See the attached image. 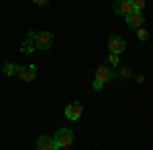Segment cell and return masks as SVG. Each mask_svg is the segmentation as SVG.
Masks as SVG:
<instances>
[{"mask_svg": "<svg viewBox=\"0 0 153 150\" xmlns=\"http://www.w3.org/2000/svg\"><path fill=\"white\" fill-rule=\"evenodd\" d=\"M82 104H78V102H74V104H70L68 108H65V118L68 120H78L80 116H82Z\"/></svg>", "mask_w": 153, "mask_h": 150, "instance_id": "obj_8", "label": "cell"}, {"mask_svg": "<svg viewBox=\"0 0 153 150\" xmlns=\"http://www.w3.org/2000/svg\"><path fill=\"white\" fill-rule=\"evenodd\" d=\"M92 87H94V91H100V89L104 87V83H102V81H98V79H94V83H92Z\"/></svg>", "mask_w": 153, "mask_h": 150, "instance_id": "obj_15", "label": "cell"}, {"mask_svg": "<svg viewBox=\"0 0 153 150\" xmlns=\"http://www.w3.org/2000/svg\"><path fill=\"white\" fill-rule=\"evenodd\" d=\"M112 10L117 12V14H129L131 10H133V6H131V2L129 0H114L112 2Z\"/></svg>", "mask_w": 153, "mask_h": 150, "instance_id": "obj_7", "label": "cell"}, {"mask_svg": "<svg viewBox=\"0 0 153 150\" xmlns=\"http://www.w3.org/2000/svg\"><path fill=\"white\" fill-rule=\"evenodd\" d=\"M125 18H127V26H129L131 31H137V29L143 24V12L131 10L129 14H125Z\"/></svg>", "mask_w": 153, "mask_h": 150, "instance_id": "obj_3", "label": "cell"}, {"mask_svg": "<svg viewBox=\"0 0 153 150\" xmlns=\"http://www.w3.org/2000/svg\"><path fill=\"white\" fill-rule=\"evenodd\" d=\"M96 79L102 81V83H108V81L114 79V71H110L106 65H100V67L96 69Z\"/></svg>", "mask_w": 153, "mask_h": 150, "instance_id": "obj_6", "label": "cell"}, {"mask_svg": "<svg viewBox=\"0 0 153 150\" xmlns=\"http://www.w3.org/2000/svg\"><path fill=\"white\" fill-rule=\"evenodd\" d=\"M33 2H35L37 6H47L49 4V0H33Z\"/></svg>", "mask_w": 153, "mask_h": 150, "instance_id": "obj_16", "label": "cell"}, {"mask_svg": "<svg viewBox=\"0 0 153 150\" xmlns=\"http://www.w3.org/2000/svg\"><path fill=\"white\" fill-rule=\"evenodd\" d=\"M53 140H55V150L68 148V146H71V142H74V132H71L70 128H59L57 134L53 136Z\"/></svg>", "mask_w": 153, "mask_h": 150, "instance_id": "obj_1", "label": "cell"}, {"mask_svg": "<svg viewBox=\"0 0 153 150\" xmlns=\"http://www.w3.org/2000/svg\"><path fill=\"white\" fill-rule=\"evenodd\" d=\"M129 2H133V0H129Z\"/></svg>", "mask_w": 153, "mask_h": 150, "instance_id": "obj_18", "label": "cell"}, {"mask_svg": "<svg viewBox=\"0 0 153 150\" xmlns=\"http://www.w3.org/2000/svg\"><path fill=\"white\" fill-rule=\"evenodd\" d=\"M37 148L39 150H55V140H53V136H39L37 138Z\"/></svg>", "mask_w": 153, "mask_h": 150, "instance_id": "obj_9", "label": "cell"}, {"mask_svg": "<svg viewBox=\"0 0 153 150\" xmlns=\"http://www.w3.org/2000/svg\"><path fill=\"white\" fill-rule=\"evenodd\" d=\"M125 41H123V39H120V37L118 35H112L110 37V39H108V49H110V53H123V51H125Z\"/></svg>", "mask_w": 153, "mask_h": 150, "instance_id": "obj_5", "label": "cell"}, {"mask_svg": "<svg viewBox=\"0 0 153 150\" xmlns=\"http://www.w3.org/2000/svg\"><path fill=\"white\" fill-rule=\"evenodd\" d=\"M16 75H19L25 83H31V81L37 77V67H35V65H29V67H19Z\"/></svg>", "mask_w": 153, "mask_h": 150, "instance_id": "obj_4", "label": "cell"}, {"mask_svg": "<svg viewBox=\"0 0 153 150\" xmlns=\"http://www.w3.org/2000/svg\"><path fill=\"white\" fill-rule=\"evenodd\" d=\"M51 45H53V35L49 31H41V33L35 35V47H39V49H49Z\"/></svg>", "mask_w": 153, "mask_h": 150, "instance_id": "obj_2", "label": "cell"}, {"mask_svg": "<svg viewBox=\"0 0 153 150\" xmlns=\"http://www.w3.org/2000/svg\"><path fill=\"white\" fill-rule=\"evenodd\" d=\"M137 35H139V39H141V41H147V39H149V33H147L145 29H141V26L137 29Z\"/></svg>", "mask_w": 153, "mask_h": 150, "instance_id": "obj_13", "label": "cell"}, {"mask_svg": "<svg viewBox=\"0 0 153 150\" xmlns=\"http://www.w3.org/2000/svg\"><path fill=\"white\" fill-rule=\"evenodd\" d=\"M21 51H23V53H33V51H35V39L27 37L23 43H21Z\"/></svg>", "mask_w": 153, "mask_h": 150, "instance_id": "obj_10", "label": "cell"}, {"mask_svg": "<svg viewBox=\"0 0 153 150\" xmlns=\"http://www.w3.org/2000/svg\"><path fill=\"white\" fill-rule=\"evenodd\" d=\"M2 71H4V75L12 77V75H16V71H19V65H14V63H4V65H2Z\"/></svg>", "mask_w": 153, "mask_h": 150, "instance_id": "obj_11", "label": "cell"}, {"mask_svg": "<svg viewBox=\"0 0 153 150\" xmlns=\"http://www.w3.org/2000/svg\"><path fill=\"white\" fill-rule=\"evenodd\" d=\"M120 75H123V77H129L131 71H129V69H123V71H120Z\"/></svg>", "mask_w": 153, "mask_h": 150, "instance_id": "obj_17", "label": "cell"}, {"mask_svg": "<svg viewBox=\"0 0 153 150\" xmlns=\"http://www.w3.org/2000/svg\"><path fill=\"white\" fill-rule=\"evenodd\" d=\"M131 6H133V10L143 12V8H145V0H133V2H131Z\"/></svg>", "mask_w": 153, "mask_h": 150, "instance_id": "obj_12", "label": "cell"}, {"mask_svg": "<svg viewBox=\"0 0 153 150\" xmlns=\"http://www.w3.org/2000/svg\"><path fill=\"white\" fill-rule=\"evenodd\" d=\"M108 61H110V65H114V67H117V65H118V55H117V53H110Z\"/></svg>", "mask_w": 153, "mask_h": 150, "instance_id": "obj_14", "label": "cell"}]
</instances>
